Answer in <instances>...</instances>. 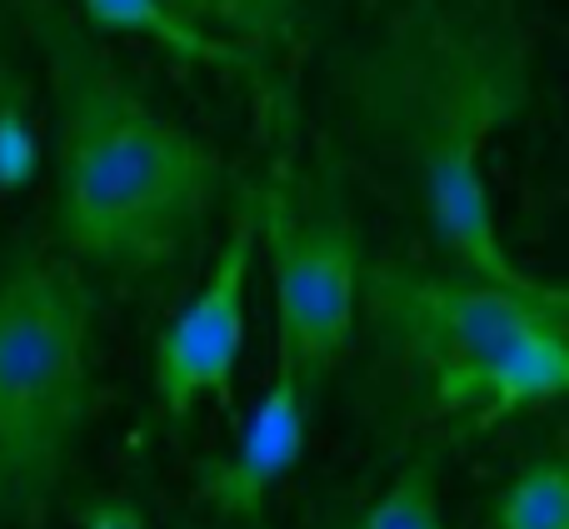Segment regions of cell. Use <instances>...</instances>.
I'll return each instance as SVG.
<instances>
[{
	"label": "cell",
	"instance_id": "6da1fadb",
	"mask_svg": "<svg viewBox=\"0 0 569 529\" xmlns=\"http://www.w3.org/2000/svg\"><path fill=\"white\" fill-rule=\"evenodd\" d=\"M16 16L50 80L60 250L116 280H156L196 250L226 166L140 90L70 0H16Z\"/></svg>",
	"mask_w": 569,
	"mask_h": 529
},
{
	"label": "cell",
	"instance_id": "7a4b0ae2",
	"mask_svg": "<svg viewBox=\"0 0 569 529\" xmlns=\"http://www.w3.org/2000/svg\"><path fill=\"white\" fill-rule=\"evenodd\" d=\"M365 130L395 150L415 180L435 246L460 270L500 285H535L495 216L485 150L530 110V46L505 16L470 0L405 6L345 76Z\"/></svg>",
	"mask_w": 569,
	"mask_h": 529
},
{
	"label": "cell",
	"instance_id": "3957f363",
	"mask_svg": "<svg viewBox=\"0 0 569 529\" xmlns=\"http://www.w3.org/2000/svg\"><path fill=\"white\" fill-rule=\"evenodd\" d=\"M360 305L430 385V405L470 430H495L569 390L565 280L500 285L405 260H365Z\"/></svg>",
	"mask_w": 569,
	"mask_h": 529
},
{
	"label": "cell",
	"instance_id": "277c9868",
	"mask_svg": "<svg viewBox=\"0 0 569 529\" xmlns=\"http://www.w3.org/2000/svg\"><path fill=\"white\" fill-rule=\"evenodd\" d=\"M96 415V300L80 264H0V529H46Z\"/></svg>",
	"mask_w": 569,
	"mask_h": 529
},
{
	"label": "cell",
	"instance_id": "5b68a950",
	"mask_svg": "<svg viewBox=\"0 0 569 529\" xmlns=\"http://www.w3.org/2000/svg\"><path fill=\"white\" fill-rule=\"evenodd\" d=\"M250 200H256V250L270 264L276 360L290 365L315 400L360 330L365 246L340 210H305L284 170L250 190Z\"/></svg>",
	"mask_w": 569,
	"mask_h": 529
},
{
	"label": "cell",
	"instance_id": "8992f818",
	"mask_svg": "<svg viewBox=\"0 0 569 529\" xmlns=\"http://www.w3.org/2000/svg\"><path fill=\"white\" fill-rule=\"evenodd\" d=\"M256 200L240 196L206 280L170 315L156 340V400L166 420L186 425L196 405H220L236 415L240 360L250 340V285H256Z\"/></svg>",
	"mask_w": 569,
	"mask_h": 529
},
{
	"label": "cell",
	"instance_id": "52a82bcc",
	"mask_svg": "<svg viewBox=\"0 0 569 529\" xmlns=\"http://www.w3.org/2000/svg\"><path fill=\"white\" fill-rule=\"evenodd\" d=\"M310 395L295 380L290 365L276 360V375L240 420V435L226 455L200 465V495L216 515L236 525H260L266 520L270 495L280 480L300 465L305 440H310Z\"/></svg>",
	"mask_w": 569,
	"mask_h": 529
},
{
	"label": "cell",
	"instance_id": "ba28073f",
	"mask_svg": "<svg viewBox=\"0 0 569 529\" xmlns=\"http://www.w3.org/2000/svg\"><path fill=\"white\" fill-rule=\"evenodd\" d=\"M76 16L86 20L96 36H136L150 40L156 50L186 60L200 70H226V76L246 80L250 90L270 96L266 56H256L250 46L220 36L206 26V16L186 10L180 0H76Z\"/></svg>",
	"mask_w": 569,
	"mask_h": 529
},
{
	"label": "cell",
	"instance_id": "9c48e42d",
	"mask_svg": "<svg viewBox=\"0 0 569 529\" xmlns=\"http://www.w3.org/2000/svg\"><path fill=\"white\" fill-rule=\"evenodd\" d=\"M490 529H569V460L545 455L515 470L490 505Z\"/></svg>",
	"mask_w": 569,
	"mask_h": 529
},
{
	"label": "cell",
	"instance_id": "30bf717a",
	"mask_svg": "<svg viewBox=\"0 0 569 529\" xmlns=\"http://www.w3.org/2000/svg\"><path fill=\"white\" fill-rule=\"evenodd\" d=\"M40 176V130L20 60L0 36V196H20Z\"/></svg>",
	"mask_w": 569,
	"mask_h": 529
},
{
	"label": "cell",
	"instance_id": "8fae6325",
	"mask_svg": "<svg viewBox=\"0 0 569 529\" xmlns=\"http://www.w3.org/2000/svg\"><path fill=\"white\" fill-rule=\"evenodd\" d=\"M350 529H450L440 510V450L415 455Z\"/></svg>",
	"mask_w": 569,
	"mask_h": 529
},
{
	"label": "cell",
	"instance_id": "7c38bea8",
	"mask_svg": "<svg viewBox=\"0 0 569 529\" xmlns=\"http://www.w3.org/2000/svg\"><path fill=\"white\" fill-rule=\"evenodd\" d=\"M206 16H216L230 40L250 46L256 56L295 46L300 36V0H206Z\"/></svg>",
	"mask_w": 569,
	"mask_h": 529
},
{
	"label": "cell",
	"instance_id": "4fadbf2b",
	"mask_svg": "<svg viewBox=\"0 0 569 529\" xmlns=\"http://www.w3.org/2000/svg\"><path fill=\"white\" fill-rule=\"evenodd\" d=\"M76 529H150V520L136 500H126V495H100V500L80 505Z\"/></svg>",
	"mask_w": 569,
	"mask_h": 529
},
{
	"label": "cell",
	"instance_id": "5bb4252c",
	"mask_svg": "<svg viewBox=\"0 0 569 529\" xmlns=\"http://www.w3.org/2000/svg\"><path fill=\"white\" fill-rule=\"evenodd\" d=\"M186 10H196V16H206V0H180Z\"/></svg>",
	"mask_w": 569,
	"mask_h": 529
}]
</instances>
